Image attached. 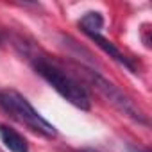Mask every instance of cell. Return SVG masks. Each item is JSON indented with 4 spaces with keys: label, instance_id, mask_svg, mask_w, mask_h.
Here are the masks:
<instances>
[{
    "label": "cell",
    "instance_id": "cell-1",
    "mask_svg": "<svg viewBox=\"0 0 152 152\" xmlns=\"http://www.w3.org/2000/svg\"><path fill=\"white\" fill-rule=\"evenodd\" d=\"M32 68L64 100H68L70 104H73L75 107H79L83 111H90L91 97H90L88 90L84 86H81L73 77H70L66 72H63L59 66H56L54 63H50L45 57H34Z\"/></svg>",
    "mask_w": 152,
    "mask_h": 152
},
{
    "label": "cell",
    "instance_id": "cell-2",
    "mask_svg": "<svg viewBox=\"0 0 152 152\" xmlns=\"http://www.w3.org/2000/svg\"><path fill=\"white\" fill-rule=\"evenodd\" d=\"M0 107L6 113H9L16 122L27 125L31 131H34L45 138H56L57 136V129L48 120H45L32 107V104L23 95H20L18 91H13V90L0 91Z\"/></svg>",
    "mask_w": 152,
    "mask_h": 152
},
{
    "label": "cell",
    "instance_id": "cell-3",
    "mask_svg": "<svg viewBox=\"0 0 152 152\" xmlns=\"http://www.w3.org/2000/svg\"><path fill=\"white\" fill-rule=\"evenodd\" d=\"M83 73L86 75V79L91 83V86H93L113 107H116L122 115L129 116L131 120H134V122H138V124H141V125H148V118H147V115L143 113V109L138 107L118 86H115L113 83H109L107 79H104L100 73H97V72H93V70H84Z\"/></svg>",
    "mask_w": 152,
    "mask_h": 152
},
{
    "label": "cell",
    "instance_id": "cell-4",
    "mask_svg": "<svg viewBox=\"0 0 152 152\" xmlns=\"http://www.w3.org/2000/svg\"><path fill=\"white\" fill-rule=\"evenodd\" d=\"M88 36H90V38H91V39H93V41H95V43H97V45H99L106 54H107V56H109V57H113L116 63H120L122 66H125L129 72L138 73L136 64H134V63H132L125 54H122V52H120V50H118L111 41H109V39H106V38H104V36H100V34H88Z\"/></svg>",
    "mask_w": 152,
    "mask_h": 152
},
{
    "label": "cell",
    "instance_id": "cell-5",
    "mask_svg": "<svg viewBox=\"0 0 152 152\" xmlns=\"http://www.w3.org/2000/svg\"><path fill=\"white\" fill-rule=\"evenodd\" d=\"M0 140H2V143L6 145V148L9 152H29L27 140L20 132L11 129L9 125L0 124Z\"/></svg>",
    "mask_w": 152,
    "mask_h": 152
},
{
    "label": "cell",
    "instance_id": "cell-6",
    "mask_svg": "<svg viewBox=\"0 0 152 152\" xmlns=\"http://www.w3.org/2000/svg\"><path fill=\"white\" fill-rule=\"evenodd\" d=\"M79 27L83 29V32L88 34H100L102 27H104V16L99 11H88L81 20H79Z\"/></svg>",
    "mask_w": 152,
    "mask_h": 152
},
{
    "label": "cell",
    "instance_id": "cell-7",
    "mask_svg": "<svg viewBox=\"0 0 152 152\" xmlns=\"http://www.w3.org/2000/svg\"><path fill=\"white\" fill-rule=\"evenodd\" d=\"M127 150H129V152H148V150H143V148L134 147V145H127Z\"/></svg>",
    "mask_w": 152,
    "mask_h": 152
},
{
    "label": "cell",
    "instance_id": "cell-8",
    "mask_svg": "<svg viewBox=\"0 0 152 152\" xmlns=\"http://www.w3.org/2000/svg\"><path fill=\"white\" fill-rule=\"evenodd\" d=\"M81 152H99V150H93V148H84V150H81Z\"/></svg>",
    "mask_w": 152,
    "mask_h": 152
},
{
    "label": "cell",
    "instance_id": "cell-9",
    "mask_svg": "<svg viewBox=\"0 0 152 152\" xmlns=\"http://www.w3.org/2000/svg\"><path fill=\"white\" fill-rule=\"evenodd\" d=\"M0 45H2V36H0Z\"/></svg>",
    "mask_w": 152,
    "mask_h": 152
}]
</instances>
